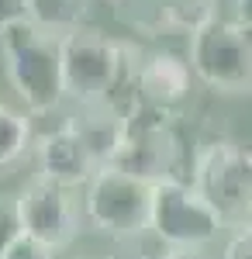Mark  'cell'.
I'll use <instances>...</instances> for the list:
<instances>
[{
  "label": "cell",
  "instance_id": "obj_1",
  "mask_svg": "<svg viewBox=\"0 0 252 259\" xmlns=\"http://www.w3.org/2000/svg\"><path fill=\"white\" fill-rule=\"evenodd\" d=\"M0 59L18 100L31 114H52L66 100L62 35L35 21H18L0 31Z\"/></svg>",
  "mask_w": 252,
  "mask_h": 259
},
{
  "label": "cell",
  "instance_id": "obj_2",
  "mask_svg": "<svg viewBox=\"0 0 252 259\" xmlns=\"http://www.w3.org/2000/svg\"><path fill=\"white\" fill-rule=\"evenodd\" d=\"M135 66L138 56L132 62V49L100 35L97 28L83 24L62 35V80L66 100L73 104L114 100L121 90L135 97Z\"/></svg>",
  "mask_w": 252,
  "mask_h": 259
},
{
  "label": "cell",
  "instance_id": "obj_3",
  "mask_svg": "<svg viewBox=\"0 0 252 259\" xmlns=\"http://www.w3.org/2000/svg\"><path fill=\"white\" fill-rule=\"evenodd\" d=\"M190 69L207 90L225 97L252 94V28L238 18H214L190 35Z\"/></svg>",
  "mask_w": 252,
  "mask_h": 259
},
{
  "label": "cell",
  "instance_id": "obj_4",
  "mask_svg": "<svg viewBox=\"0 0 252 259\" xmlns=\"http://www.w3.org/2000/svg\"><path fill=\"white\" fill-rule=\"evenodd\" d=\"M152 187L117 166H100L83 194V218L100 235L132 239L152 225Z\"/></svg>",
  "mask_w": 252,
  "mask_h": 259
},
{
  "label": "cell",
  "instance_id": "obj_5",
  "mask_svg": "<svg viewBox=\"0 0 252 259\" xmlns=\"http://www.w3.org/2000/svg\"><path fill=\"white\" fill-rule=\"evenodd\" d=\"M152 232H159L173 249L200 252L218 242L225 228L221 214L211 207V200L200 194L194 180L166 177L152 187Z\"/></svg>",
  "mask_w": 252,
  "mask_h": 259
},
{
  "label": "cell",
  "instance_id": "obj_6",
  "mask_svg": "<svg viewBox=\"0 0 252 259\" xmlns=\"http://www.w3.org/2000/svg\"><path fill=\"white\" fill-rule=\"evenodd\" d=\"M194 183L228 232L252 228V149L238 142H211L194 162Z\"/></svg>",
  "mask_w": 252,
  "mask_h": 259
},
{
  "label": "cell",
  "instance_id": "obj_7",
  "mask_svg": "<svg viewBox=\"0 0 252 259\" xmlns=\"http://www.w3.org/2000/svg\"><path fill=\"white\" fill-rule=\"evenodd\" d=\"M124 114H128V135L107 166H117L149 183L180 177V139L170 124V114L155 111L142 100H135Z\"/></svg>",
  "mask_w": 252,
  "mask_h": 259
},
{
  "label": "cell",
  "instance_id": "obj_8",
  "mask_svg": "<svg viewBox=\"0 0 252 259\" xmlns=\"http://www.w3.org/2000/svg\"><path fill=\"white\" fill-rule=\"evenodd\" d=\"M18 200H21V218H24L28 235L41 239L56 252L73 245V239L79 235V211L69 197V187L38 177L21 190Z\"/></svg>",
  "mask_w": 252,
  "mask_h": 259
},
{
  "label": "cell",
  "instance_id": "obj_9",
  "mask_svg": "<svg viewBox=\"0 0 252 259\" xmlns=\"http://www.w3.org/2000/svg\"><path fill=\"white\" fill-rule=\"evenodd\" d=\"M190 80H194L190 59L166 52V49L145 52V56H138V66H135V97L142 104L155 107V111L173 114L176 107L190 97Z\"/></svg>",
  "mask_w": 252,
  "mask_h": 259
},
{
  "label": "cell",
  "instance_id": "obj_10",
  "mask_svg": "<svg viewBox=\"0 0 252 259\" xmlns=\"http://www.w3.org/2000/svg\"><path fill=\"white\" fill-rule=\"evenodd\" d=\"M35 152H38V169L45 180H52V183H62V187H87L90 177L100 169L97 156L90 152V145L83 142L76 128L66 121V124H59L56 132H49V135H41L35 142Z\"/></svg>",
  "mask_w": 252,
  "mask_h": 259
},
{
  "label": "cell",
  "instance_id": "obj_11",
  "mask_svg": "<svg viewBox=\"0 0 252 259\" xmlns=\"http://www.w3.org/2000/svg\"><path fill=\"white\" fill-rule=\"evenodd\" d=\"M76 107H79V114L69 118V124L83 135V142L90 145V152L97 156L100 166H107V162L114 159L117 145L128 135V114H124L117 104H111V100L76 104Z\"/></svg>",
  "mask_w": 252,
  "mask_h": 259
},
{
  "label": "cell",
  "instance_id": "obj_12",
  "mask_svg": "<svg viewBox=\"0 0 252 259\" xmlns=\"http://www.w3.org/2000/svg\"><path fill=\"white\" fill-rule=\"evenodd\" d=\"M87 18H90V0H28V21L56 35L83 28Z\"/></svg>",
  "mask_w": 252,
  "mask_h": 259
},
{
  "label": "cell",
  "instance_id": "obj_13",
  "mask_svg": "<svg viewBox=\"0 0 252 259\" xmlns=\"http://www.w3.org/2000/svg\"><path fill=\"white\" fill-rule=\"evenodd\" d=\"M31 111H18L11 104H0V169L24 159V152L35 145L31 132Z\"/></svg>",
  "mask_w": 252,
  "mask_h": 259
},
{
  "label": "cell",
  "instance_id": "obj_14",
  "mask_svg": "<svg viewBox=\"0 0 252 259\" xmlns=\"http://www.w3.org/2000/svg\"><path fill=\"white\" fill-rule=\"evenodd\" d=\"M159 14L166 28L194 35L197 28L218 18V0H159Z\"/></svg>",
  "mask_w": 252,
  "mask_h": 259
},
{
  "label": "cell",
  "instance_id": "obj_15",
  "mask_svg": "<svg viewBox=\"0 0 252 259\" xmlns=\"http://www.w3.org/2000/svg\"><path fill=\"white\" fill-rule=\"evenodd\" d=\"M24 235V218H21L18 194H0V252L11 249Z\"/></svg>",
  "mask_w": 252,
  "mask_h": 259
},
{
  "label": "cell",
  "instance_id": "obj_16",
  "mask_svg": "<svg viewBox=\"0 0 252 259\" xmlns=\"http://www.w3.org/2000/svg\"><path fill=\"white\" fill-rule=\"evenodd\" d=\"M0 259H56V249L24 232L11 249H4V252H0Z\"/></svg>",
  "mask_w": 252,
  "mask_h": 259
},
{
  "label": "cell",
  "instance_id": "obj_17",
  "mask_svg": "<svg viewBox=\"0 0 252 259\" xmlns=\"http://www.w3.org/2000/svg\"><path fill=\"white\" fill-rule=\"evenodd\" d=\"M221 259H252V228H238V232H232V239L225 242Z\"/></svg>",
  "mask_w": 252,
  "mask_h": 259
},
{
  "label": "cell",
  "instance_id": "obj_18",
  "mask_svg": "<svg viewBox=\"0 0 252 259\" xmlns=\"http://www.w3.org/2000/svg\"><path fill=\"white\" fill-rule=\"evenodd\" d=\"M18 21H28V0H0V31Z\"/></svg>",
  "mask_w": 252,
  "mask_h": 259
},
{
  "label": "cell",
  "instance_id": "obj_19",
  "mask_svg": "<svg viewBox=\"0 0 252 259\" xmlns=\"http://www.w3.org/2000/svg\"><path fill=\"white\" fill-rule=\"evenodd\" d=\"M111 259H149V256H145L132 239H117V249H114V256H111Z\"/></svg>",
  "mask_w": 252,
  "mask_h": 259
},
{
  "label": "cell",
  "instance_id": "obj_20",
  "mask_svg": "<svg viewBox=\"0 0 252 259\" xmlns=\"http://www.w3.org/2000/svg\"><path fill=\"white\" fill-rule=\"evenodd\" d=\"M235 18L252 28V0H235Z\"/></svg>",
  "mask_w": 252,
  "mask_h": 259
},
{
  "label": "cell",
  "instance_id": "obj_21",
  "mask_svg": "<svg viewBox=\"0 0 252 259\" xmlns=\"http://www.w3.org/2000/svg\"><path fill=\"white\" fill-rule=\"evenodd\" d=\"M170 259H200V256H197V252H190V249H176Z\"/></svg>",
  "mask_w": 252,
  "mask_h": 259
},
{
  "label": "cell",
  "instance_id": "obj_22",
  "mask_svg": "<svg viewBox=\"0 0 252 259\" xmlns=\"http://www.w3.org/2000/svg\"><path fill=\"white\" fill-rule=\"evenodd\" d=\"M117 4H121V0H117Z\"/></svg>",
  "mask_w": 252,
  "mask_h": 259
}]
</instances>
